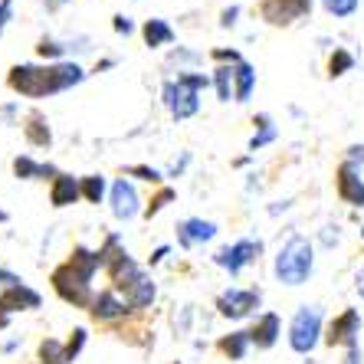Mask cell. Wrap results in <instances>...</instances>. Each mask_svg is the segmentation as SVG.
Instances as JSON below:
<instances>
[{"label":"cell","instance_id":"cell-45","mask_svg":"<svg viewBox=\"0 0 364 364\" xmlns=\"http://www.w3.org/2000/svg\"><path fill=\"white\" fill-rule=\"evenodd\" d=\"M10 318H14V312H10V309H7V302L0 299V331H4V328H10Z\"/></svg>","mask_w":364,"mask_h":364},{"label":"cell","instance_id":"cell-31","mask_svg":"<svg viewBox=\"0 0 364 364\" xmlns=\"http://www.w3.org/2000/svg\"><path fill=\"white\" fill-rule=\"evenodd\" d=\"M85 345H89V328H82V325H79V328L69 331V338H66V361L69 364L76 361V358L85 351Z\"/></svg>","mask_w":364,"mask_h":364},{"label":"cell","instance_id":"cell-43","mask_svg":"<svg viewBox=\"0 0 364 364\" xmlns=\"http://www.w3.org/2000/svg\"><path fill=\"white\" fill-rule=\"evenodd\" d=\"M237 17H240V7H227L220 14V26H233L237 23Z\"/></svg>","mask_w":364,"mask_h":364},{"label":"cell","instance_id":"cell-39","mask_svg":"<svg viewBox=\"0 0 364 364\" xmlns=\"http://www.w3.org/2000/svg\"><path fill=\"white\" fill-rule=\"evenodd\" d=\"M345 161L351 164V168L361 171L364 168V144H351V148L345 151Z\"/></svg>","mask_w":364,"mask_h":364},{"label":"cell","instance_id":"cell-28","mask_svg":"<svg viewBox=\"0 0 364 364\" xmlns=\"http://www.w3.org/2000/svg\"><path fill=\"white\" fill-rule=\"evenodd\" d=\"M174 197H178V194H174V187L161 184V187H158V194H154L151 200L144 203V213H141V217H144V220H154V217H158V213H161L164 207H168V203L174 200Z\"/></svg>","mask_w":364,"mask_h":364},{"label":"cell","instance_id":"cell-32","mask_svg":"<svg viewBox=\"0 0 364 364\" xmlns=\"http://www.w3.org/2000/svg\"><path fill=\"white\" fill-rule=\"evenodd\" d=\"M66 43H60V40H40L36 43V56L40 60H50V63H63L66 60Z\"/></svg>","mask_w":364,"mask_h":364},{"label":"cell","instance_id":"cell-2","mask_svg":"<svg viewBox=\"0 0 364 364\" xmlns=\"http://www.w3.org/2000/svg\"><path fill=\"white\" fill-rule=\"evenodd\" d=\"M315 272V246L309 237L302 233H292L286 243L276 250V259H272V276L282 286H305Z\"/></svg>","mask_w":364,"mask_h":364},{"label":"cell","instance_id":"cell-51","mask_svg":"<svg viewBox=\"0 0 364 364\" xmlns=\"http://www.w3.org/2000/svg\"><path fill=\"white\" fill-rule=\"evenodd\" d=\"M7 220H10V213H7V210H0V223H7Z\"/></svg>","mask_w":364,"mask_h":364},{"label":"cell","instance_id":"cell-21","mask_svg":"<svg viewBox=\"0 0 364 364\" xmlns=\"http://www.w3.org/2000/svg\"><path fill=\"white\" fill-rule=\"evenodd\" d=\"M154 299H158V286H154V279L148 276V272H144L141 279L125 292V302L132 305V312H144V309H151Z\"/></svg>","mask_w":364,"mask_h":364},{"label":"cell","instance_id":"cell-44","mask_svg":"<svg viewBox=\"0 0 364 364\" xmlns=\"http://www.w3.org/2000/svg\"><path fill=\"white\" fill-rule=\"evenodd\" d=\"M171 253V246H158L151 256H148V266H158V263H164V256Z\"/></svg>","mask_w":364,"mask_h":364},{"label":"cell","instance_id":"cell-1","mask_svg":"<svg viewBox=\"0 0 364 364\" xmlns=\"http://www.w3.org/2000/svg\"><path fill=\"white\" fill-rule=\"evenodd\" d=\"M85 73L79 63L63 60V63H46V66H36V63H17L10 66L7 73V89L20 99H53V95H63L69 89L85 82Z\"/></svg>","mask_w":364,"mask_h":364},{"label":"cell","instance_id":"cell-16","mask_svg":"<svg viewBox=\"0 0 364 364\" xmlns=\"http://www.w3.org/2000/svg\"><path fill=\"white\" fill-rule=\"evenodd\" d=\"M0 299L7 302V309L14 315H17V312H33V309H40V305H43V296L36 292L33 286H26L23 279L14 282V286H4V289H0Z\"/></svg>","mask_w":364,"mask_h":364},{"label":"cell","instance_id":"cell-29","mask_svg":"<svg viewBox=\"0 0 364 364\" xmlns=\"http://www.w3.org/2000/svg\"><path fill=\"white\" fill-rule=\"evenodd\" d=\"M200 60H203L200 53L187 50V46H174V50L168 53V66H174V63H178V73H187V69H194Z\"/></svg>","mask_w":364,"mask_h":364},{"label":"cell","instance_id":"cell-19","mask_svg":"<svg viewBox=\"0 0 364 364\" xmlns=\"http://www.w3.org/2000/svg\"><path fill=\"white\" fill-rule=\"evenodd\" d=\"M141 40L148 50H164V46H174L178 33H174V26L168 20L151 17V20H144V26H141Z\"/></svg>","mask_w":364,"mask_h":364},{"label":"cell","instance_id":"cell-38","mask_svg":"<svg viewBox=\"0 0 364 364\" xmlns=\"http://www.w3.org/2000/svg\"><path fill=\"white\" fill-rule=\"evenodd\" d=\"M210 56L220 63V66H237V63H243V56H240L237 50H213Z\"/></svg>","mask_w":364,"mask_h":364},{"label":"cell","instance_id":"cell-30","mask_svg":"<svg viewBox=\"0 0 364 364\" xmlns=\"http://www.w3.org/2000/svg\"><path fill=\"white\" fill-rule=\"evenodd\" d=\"M322 7L328 17L335 20H348V17H355L358 7H361V0H322Z\"/></svg>","mask_w":364,"mask_h":364},{"label":"cell","instance_id":"cell-46","mask_svg":"<svg viewBox=\"0 0 364 364\" xmlns=\"http://www.w3.org/2000/svg\"><path fill=\"white\" fill-rule=\"evenodd\" d=\"M14 282H20L17 272H10V269H4V266H0V286H14Z\"/></svg>","mask_w":364,"mask_h":364},{"label":"cell","instance_id":"cell-18","mask_svg":"<svg viewBox=\"0 0 364 364\" xmlns=\"http://www.w3.org/2000/svg\"><path fill=\"white\" fill-rule=\"evenodd\" d=\"M76 200H82V184H79V178L63 171L60 178L50 184V203L56 210H63V207H73Z\"/></svg>","mask_w":364,"mask_h":364},{"label":"cell","instance_id":"cell-25","mask_svg":"<svg viewBox=\"0 0 364 364\" xmlns=\"http://www.w3.org/2000/svg\"><path fill=\"white\" fill-rule=\"evenodd\" d=\"M213 92L220 102H230L233 99V66H217L213 69Z\"/></svg>","mask_w":364,"mask_h":364},{"label":"cell","instance_id":"cell-14","mask_svg":"<svg viewBox=\"0 0 364 364\" xmlns=\"http://www.w3.org/2000/svg\"><path fill=\"white\" fill-rule=\"evenodd\" d=\"M282 338V318L276 312H259L250 325V341L256 351H269Z\"/></svg>","mask_w":364,"mask_h":364},{"label":"cell","instance_id":"cell-33","mask_svg":"<svg viewBox=\"0 0 364 364\" xmlns=\"http://www.w3.org/2000/svg\"><path fill=\"white\" fill-rule=\"evenodd\" d=\"M125 174H128V178L144 181V184H154V187L164 184V174L158 168H151V164H132V168H125Z\"/></svg>","mask_w":364,"mask_h":364},{"label":"cell","instance_id":"cell-36","mask_svg":"<svg viewBox=\"0 0 364 364\" xmlns=\"http://www.w3.org/2000/svg\"><path fill=\"white\" fill-rule=\"evenodd\" d=\"M112 30L119 36H132L135 33V20L125 17V14H115V17H112Z\"/></svg>","mask_w":364,"mask_h":364},{"label":"cell","instance_id":"cell-35","mask_svg":"<svg viewBox=\"0 0 364 364\" xmlns=\"http://www.w3.org/2000/svg\"><path fill=\"white\" fill-rule=\"evenodd\" d=\"M279 138V132H276V125H269V128H256L253 132V138H250V151H259V148H266V144H272Z\"/></svg>","mask_w":364,"mask_h":364},{"label":"cell","instance_id":"cell-47","mask_svg":"<svg viewBox=\"0 0 364 364\" xmlns=\"http://www.w3.org/2000/svg\"><path fill=\"white\" fill-rule=\"evenodd\" d=\"M322 240H325V246H335V243H338V227H325Z\"/></svg>","mask_w":364,"mask_h":364},{"label":"cell","instance_id":"cell-34","mask_svg":"<svg viewBox=\"0 0 364 364\" xmlns=\"http://www.w3.org/2000/svg\"><path fill=\"white\" fill-rule=\"evenodd\" d=\"M178 82H181V85H187L191 92L200 95L203 89H210V85H213V79H210V76H203V73H197V69H187V73H178Z\"/></svg>","mask_w":364,"mask_h":364},{"label":"cell","instance_id":"cell-24","mask_svg":"<svg viewBox=\"0 0 364 364\" xmlns=\"http://www.w3.org/2000/svg\"><path fill=\"white\" fill-rule=\"evenodd\" d=\"M79 184H82V200L85 203H102L105 194H109V187H112L102 174H85V178H79Z\"/></svg>","mask_w":364,"mask_h":364},{"label":"cell","instance_id":"cell-42","mask_svg":"<svg viewBox=\"0 0 364 364\" xmlns=\"http://www.w3.org/2000/svg\"><path fill=\"white\" fill-rule=\"evenodd\" d=\"M187 164H191V154H181V161H174V164H171V171H168V174H171V178H181V174H184V171H187Z\"/></svg>","mask_w":364,"mask_h":364},{"label":"cell","instance_id":"cell-22","mask_svg":"<svg viewBox=\"0 0 364 364\" xmlns=\"http://www.w3.org/2000/svg\"><path fill=\"white\" fill-rule=\"evenodd\" d=\"M253 89H256V69H253V63H237L233 66V102H250V95H253Z\"/></svg>","mask_w":364,"mask_h":364},{"label":"cell","instance_id":"cell-41","mask_svg":"<svg viewBox=\"0 0 364 364\" xmlns=\"http://www.w3.org/2000/svg\"><path fill=\"white\" fill-rule=\"evenodd\" d=\"M341 364H364V351H361V345L345 348V361H341Z\"/></svg>","mask_w":364,"mask_h":364},{"label":"cell","instance_id":"cell-40","mask_svg":"<svg viewBox=\"0 0 364 364\" xmlns=\"http://www.w3.org/2000/svg\"><path fill=\"white\" fill-rule=\"evenodd\" d=\"M10 17H14V0H0V36H4V30H7Z\"/></svg>","mask_w":364,"mask_h":364},{"label":"cell","instance_id":"cell-9","mask_svg":"<svg viewBox=\"0 0 364 364\" xmlns=\"http://www.w3.org/2000/svg\"><path fill=\"white\" fill-rule=\"evenodd\" d=\"M109 207H112V217H115V220H122V223L135 220L138 213H144L141 197H138V187L132 184L128 178L112 181V187H109Z\"/></svg>","mask_w":364,"mask_h":364},{"label":"cell","instance_id":"cell-3","mask_svg":"<svg viewBox=\"0 0 364 364\" xmlns=\"http://www.w3.org/2000/svg\"><path fill=\"white\" fill-rule=\"evenodd\" d=\"M92 272L79 269V266H73L66 259V263H60L56 269L50 272V286L53 292L63 299L66 305H73V309H85L89 312V305H92L95 299V286H92Z\"/></svg>","mask_w":364,"mask_h":364},{"label":"cell","instance_id":"cell-48","mask_svg":"<svg viewBox=\"0 0 364 364\" xmlns=\"http://www.w3.org/2000/svg\"><path fill=\"white\" fill-rule=\"evenodd\" d=\"M115 66V60H102V63H95V73H105V69H112Z\"/></svg>","mask_w":364,"mask_h":364},{"label":"cell","instance_id":"cell-4","mask_svg":"<svg viewBox=\"0 0 364 364\" xmlns=\"http://www.w3.org/2000/svg\"><path fill=\"white\" fill-rule=\"evenodd\" d=\"M289 348L296 351V355L309 358L318 348V341H325V312L322 305H302L296 315H292V322H289Z\"/></svg>","mask_w":364,"mask_h":364},{"label":"cell","instance_id":"cell-17","mask_svg":"<svg viewBox=\"0 0 364 364\" xmlns=\"http://www.w3.org/2000/svg\"><path fill=\"white\" fill-rule=\"evenodd\" d=\"M23 138H26V144H30V148H40V151H50V148H53L50 119H46L40 109L26 112V119H23Z\"/></svg>","mask_w":364,"mask_h":364},{"label":"cell","instance_id":"cell-50","mask_svg":"<svg viewBox=\"0 0 364 364\" xmlns=\"http://www.w3.org/2000/svg\"><path fill=\"white\" fill-rule=\"evenodd\" d=\"M17 348H20V341H17V338L7 341V345H4V355H10V351H17Z\"/></svg>","mask_w":364,"mask_h":364},{"label":"cell","instance_id":"cell-15","mask_svg":"<svg viewBox=\"0 0 364 364\" xmlns=\"http://www.w3.org/2000/svg\"><path fill=\"white\" fill-rule=\"evenodd\" d=\"M217 223L213 220H203V217H187V220L178 223V243L184 246V250H194V246H203L210 243L213 237H217Z\"/></svg>","mask_w":364,"mask_h":364},{"label":"cell","instance_id":"cell-52","mask_svg":"<svg viewBox=\"0 0 364 364\" xmlns=\"http://www.w3.org/2000/svg\"><path fill=\"white\" fill-rule=\"evenodd\" d=\"M171 364H181V361H171Z\"/></svg>","mask_w":364,"mask_h":364},{"label":"cell","instance_id":"cell-20","mask_svg":"<svg viewBox=\"0 0 364 364\" xmlns=\"http://www.w3.org/2000/svg\"><path fill=\"white\" fill-rule=\"evenodd\" d=\"M250 348H253V341H250V328H237V331H230V335H223V338L217 341V351H220L227 361H243V358L250 355Z\"/></svg>","mask_w":364,"mask_h":364},{"label":"cell","instance_id":"cell-12","mask_svg":"<svg viewBox=\"0 0 364 364\" xmlns=\"http://www.w3.org/2000/svg\"><path fill=\"white\" fill-rule=\"evenodd\" d=\"M105 276H109V282H112V289L119 292V296H125L128 289L135 286L138 279L144 276V269H141V263H138L135 256L128 253H122V256H115L109 266H105Z\"/></svg>","mask_w":364,"mask_h":364},{"label":"cell","instance_id":"cell-6","mask_svg":"<svg viewBox=\"0 0 364 364\" xmlns=\"http://www.w3.org/2000/svg\"><path fill=\"white\" fill-rule=\"evenodd\" d=\"M259 302H263V292H259V289L230 286V289H223L220 296H217V312H220L223 318H230V322H243V318L256 315Z\"/></svg>","mask_w":364,"mask_h":364},{"label":"cell","instance_id":"cell-27","mask_svg":"<svg viewBox=\"0 0 364 364\" xmlns=\"http://www.w3.org/2000/svg\"><path fill=\"white\" fill-rule=\"evenodd\" d=\"M351 69H355V56H351L345 46H335V53L328 56V76L341 79L345 73H351Z\"/></svg>","mask_w":364,"mask_h":364},{"label":"cell","instance_id":"cell-7","mask_svg":"<svg viewBox=\"0 0 364 364\" xmlns=\"http://www.w3.org/2000/svg\"><path fill=\"white\" fill-rule=\"evenodd\" d=\"M161 102L174 122H187L200 112V95L191 92L187 85H181L178 79H164L161 82Z\"/></svg>","mask_w":364,"mask_h":364},{"label":"cell","instance_id":"cell-26","mask_svg":"<svg viewBox=\"0 0 364 364\" xmlns=\"http://www.w3.org/2000/svg\"><path fill=\"white\" fill-rule=\"evenodd\" d=\"M10 168H14V178L17 181H40L43 161H36V158H30V154H17Z\"/></svg>","mask_w":364,"mask_h":364},{"label":"cell","instance_id":"cell-11","mask_svg":"<svg viewBox=\"0 0 364 364\" xmlns=\"http://www.w3.org/2000/svg\"><path fill=\"white\" fill-rule=\"evenodd\" d=\"M89 315H92V322H99V325H115L132 315V305L125 302V296H119V292L109 286V289H99V292H95L92 305H89Z\"/></svg>","mask_w":364,"mask_h":364},{"label":"cell","instance_id":"cell-8","mask_svg":"<svg viewBox=\"0 0 364 364\" xmlns=\"http://www.w3.org/2000/svg\"><path fill=\"white\" fill-rule=\"evenodd\" d=\"M315 0H263L259 4V17L269 26H292L312 14Z\"/></svg>","mask_w":364,"mask_h":364},{"label":"cell","instance_id":"cell-13","mask_svg":"<svg viewBox=\"0 0 364 364\" xmlns=\"http://www.w3.org/2000/svg\"><path fill=\"white\" fill-rule=\"evenodd\" d=\"M335 194H338V200L348 203V207H364V178H361V171L351 168L348 161H341L338 171H335Z\"/></svg>","mask_w":364,"mask_h":364},{"label":"cell","instance_id":"cell-49","mask_svg":"<svg viewBox=\"0 0 364 364\" xmlns=\"http://www.w3.org/2000/svg\"><path fill=\"white\" fill-rule=\"evenodd\" d=\"M355 289H358V296H361V299H364V269H361V272H358V282H355Z\"/></svg>","mask_w":364,"mask_h":364},{"label":"cell","instance_id":"cell-5","mask_svg":"<svg viewBox=\"0 0 364 364\" xmlns=\"http://www.w3.org/2000/svg\"><path fill=\"white\" fill-rule=\"evenodd\" d=\"M259 256H263V243L253 237H243V240H233V243L220 246V250L213 253V263L220 266V269H227L230 276H240V272H243L246 266H253Z\"/></svg>","mask_w":364,"mask_h":364},{"label":"cell","instance_id":"cell-23","mask_svg":"<svg viewBox=\"0 0 364 364\" xmlns=\"http://www.w3.org/2000/svg\"><path fill=\"white\" fill-rule=\"evenodd\" d=\"M36 364H69L66 361V341L43 338L40 348H36Z\"/></svg>","mask_w":364,"mask_h":364},{"label":"cell","instance_id":"cell-10","mask_svg":"<svg viewBox=\"0 0 364 364\" xmlns=\"http://www.w3.org/2000/svg\"><path fill=\"white\" fill-rule=\"evenodd\" d=\"M361 335V312L358 309H341L325 328V345L328 348H351Z\"/></svg>","mask_w":364,"mask_h":364},{"label":"cell","instance_id":"cell-37","mask_svg":"<svg viewBox=\"0 0 364 364\" xmlns=\"http://www.w3.org/2000/svg\"><path fill=\"white\" fill-rule=\"evenodd\" d=\"M17 119H20V102L0 105V125H17Z\"/></svg>","mask_w":364,"mask_h":364}]
</instances>
